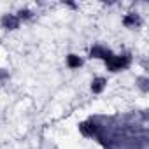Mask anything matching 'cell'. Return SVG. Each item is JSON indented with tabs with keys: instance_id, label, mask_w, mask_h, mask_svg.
I'll list each match as a JSON object with an SVG mask.
<instances>
[{
	"instance_id": "cell-11",
	"label": "cell",
	"mask_w": 149,
	"mask_h": 149,
	"mask_svg": "<svg viewBox=\"0 0 149 149\" xmlns=\"http://www.w3.org/2000/svg\"><path fill=\"white\" fill-rule=\"evenodd\" d=\"M67 6H68V7H72V9H76V7H77L76 4H72V2H67Z\"/></svg>"
},
{
	"instance_id": "cell-8",
	"label": "cell",
	"mask_w": 149,
	"mask_h": 149,
	"mask_svg": "<svg viewBox=\"0 0 149 149\" xmlns=\"http://www.w3.org/2000/svg\"><path fill=\"white\" fill-rule=\"evenodd\" d=\"M16 16L19 18V21H30L35 14H33L32 9H19V11L16 13Z\"/></svg>"
},
{
	"instance_id": "cell-5",
	"label": "cell",
	"mask_w": 149,
	"mask_h": 149,
	"mask_svg": "<svg viewBox=\"0 0 149 149\" xmlns=\"http://www.w3.org/2000/svg\"><path fill=\"white\" fill-rule=\"evenodd\" d=\"M142 25V18L139 13H128L123 18V26L125 28H139Z\"/></svg>"
},
{
	"instance_id": "cell-6",
	"label": "cell",
	"mask_w": 149,
	"mask_h": 149,
	"mask_svg": "<svg viewBox=\"0 0 149 149\" xmlns=\"http://www.w3.org/2000/svg\"><path fill=\"white\" fill-rule=\"evenodd\" d=\"M65 63H67V67L70 68V70H77V68H81L83 67V58L79 56V54H76V53H70V54H67V58H65Z\"/></svg>"
},
{
	"instance_id": "cell-2",
	"label": "cell",
	"mask_w": 149,
	"mask_h": 149,
	"mask_svg": "<svg viewBox=\"0 0 149 149\" xmlns=\"http://www.w3.org/2000/svg\"><path fill=\"white\" fill-rule=\"evenodd\" d=\"M132 53H121V54H112L109 61H105V67L107 70L111 72H121V70H126L130 65H132Z\"/></svg>"
},
{
	"instance_id": "cell-4",
	"label": "cell",
	"mask_w": 149,
	"mask_h": 149,
	"mask_svg": "<svg viewBox=\"0 0 149 149\" xmlns=\"http://www.w3.org/2000/svg\"><path fill=\"white\" fill-rule=\"evenodd\" d=\"M19 25H21L19 18H18L16 14H13V13H7V14H4L2 18H0V26H2L4 30L14 32V30L19 28Z\"/></svg>"
},
{
	"instance_id": "cell-9",
	"label": "cell",
	"mask_w": 149,
	"mask_h": 149,
	"mask_svg": "<svg viewBox=\"0 0 149 149\" xmlns=\"http://www.w3.org/2000/svg\"><path fill=\"white\" fill-rule=\"evenodd\" d=\"M137 84H139V88H140L144 93L149 91V79H147V76H140V77L137 79Z\"/></svg>"
},
{
	"instance_id": "cell-3",
	"label": "cell",
	"mask_w": 149,
	"mask_h": 149,
	"mask_svg": "<svg viewBox=\"0 0 149 149\" xmlns=\"http://www.w3.org/2000/svg\"><path fill=\"white\" fill-rule=\"evenodd\" d=\"M112 54H114V53H112L107 46H102V44H95V46L90 49V58H95V60H104V61H109Z\"/></svg>"
},
{
	"instance_id": "cell-7",
	"label": "cell",
	"mask_w": 149,
	"mask_h": 149,
	"mask_svg": "<svg viewBox=\"0 0 149 149\" xmlns=\"http://www.w3.org/2000/svg\"><path fill=\"white\" fill-rule=\"evenodd\" d=\"M91 93L93 95H100V93H104V90L107 88V79L105 77H102V76H98V77H95L93 81H91Z\"/></svg>"
},
{
	"instance_id": "cell-1",
	"label": "cell",
	"mask_w": 149,
	"mask_h": 149,
	"mask_svg": "<svg viewBox=\"0 0 149 149\" xmlns=\"http://www.w3.org/2000/svg\"><path fill=\"white\" fill-rule=\"evenodd\" d=\"M105 126L98 123V118H90L83 123H79V132L83 137H88V139H100L102 133H104Z\"/></svg>"
},
{
	"instance_id": "cell-10",
	"label": "cell",
	"mask_w": 149,
	"mask_h": 149,
	"mask_svg": "<svg viewBox=\"0 0 149 149\" xmlns=\"http://www.w3.org/2000/svg\"><path fill=\"white\" fill-rule=\"evenodd\" d=\"M7 79H9V72H7V70H4V68H0V86H2Z\"/></svg>"
}]
</instances>
